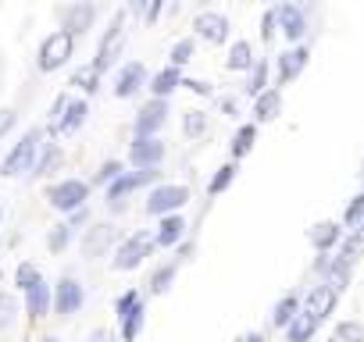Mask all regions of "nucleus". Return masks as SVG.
<instances>
[{
	"mask_svg": "<svg viewBox=\"0 0 364 342\" xmlns=\"http://www.w3.org/2000/svg\"><path fill=\"white\" fill-rule=\"evenodd\" d=\"M40 139H43V132H40V128H29V132L22 136V143H15L11 153L4 157V164H0V175H4V179H18L22 171H33Z\"/></svg>",
	"mask_w": 364,
	"mask_h": 342,
	"instance_id": "f257e3e1",
	"label": "nucleus"
},
{
	"mask_svg": "<svg viewBox=\"0 0 364 342\" xmlns=\"http://www.w3.org/2000/svg\"><path fill=\"white\" fill-rule=\"evenodd\" d=\"M154 246H157V243H154V236H150V232H136V236H129V239L114 250L111 267H114V271H136V267L154 253Z\"/></svg>",
	"mask_w": 364,
	"mask_h": 342,
	"instance_id": "f03ea898",
	"label": "nucleus"
},
{
	"mask_svg": "<svg viewBox=\"0 0 364 342\" xmlns=\"http://www.w3.org/2000/svg\"><path fill=\"white\" fill-rule=\"evenodd\" d=\"M86 197H90V182H82V179H65V182H58V186L47 189V204L54 211H65V214L82 211Z\"/></svg>",
	"mask_w": 364,
	"mask_h": 342,
	"instance_id": "7ed1b4c3",
	"label": "nucleus"
},
{
	"mask_svg": "<svg viewBox=\"0 0 364 342\" xmlns=\"http://www.w3.org/2000/svg\"><path fill=\"white\" fill-rule=\"evenodd\" d=\"M72 47H75V36L72 33H65V29L50 33L43 40V47H40V72H58L72 57Z\"/></svg>",
	"mask_w": 364,
	"mask_h": 342,
	"instance_id": "20e7f679",
	"label": "nucleus"
},
{
	"mask_svg": "<svg viewBox=\"0 0 364 342\" xmlns=\"http://www.w3.org/2000/svg\"><path fill=\"white\" fill-rule=\"evenodd\" d=\"M186 204H190V189H186V186H157V189L150 193V200H146V214L168 218V214H175L178 207H186Z\"/></svg>",
	"mask_w": 364,
	"mask_h": 342,
	"instance_id": "39448f33",
	"label": "nucleus"
},
{
	"mask_svg": "<svg viewBox=\"0 0 364 342\" xmlns=\"http://www.w3.org/2000/svg\"><path fill=\"white\" fill-rule=\"evenodd\" d=\"M122 47H125V15H114V22H111L107 36L100 40V50H97L93 68H97V72H107V68L122 57Z\"/></svg>",
	"mask_w": 364,
	"mask_h": 342,
	"instance_id": "423d86ee",
	"label": "nucleus"
},
{
	"mask_svg": "<svg viewBox=\"0 0 364 342\" xmlns=\"http://www.w3.org/2000/svg\"><path fill=\"white\" fill-rule=\"evenodd\" d=\"M157 179V167H143V171H122V175L107 186V200H111V207H118L129 193H136L139 186H146V182H154Z\"/></svg>",
	"mask_w": 364,
	"mask_h": 342,
	"instance_id": "0eeeda50",
	"label": "nucleus"
},
{
	"mask_svg": "<svg viewBox=\"0 0 364 342\" xmlns=\"http://www.w3.org/2000/svg\"><path fill=\"white\" fill-rule=\"evenodd\" d=\"M129 160L143 171V167H157L164 160V143L157 136H136V143L129 146Z\"/></svg>",
	"mask_w": 364,
	"mask_h": 342,
	"instance_id": "6e6552de",
	"label": "nucleus"
},
{
	"mask_svg": "<svg viewBox=\"0 0 364 342\" xmlns=\"http://www.w3.org/2000/svg\"><path fill=\"white\" fill-rule=\"evenodd\" d=\"M82 303H86L82 285H79L75 278H61L58 289H54V310H58L61 317H72V314H79Z\"/></svg>",
	"mask_w": 364,
	"mask_h": 342,
	"instance_id": "1a4fd4ad",
	"label": "nucleus"
},
{
	"mask_svg": "<svg viewBox=\"0 0 364 342\" xmlns=\"http://www.w3.org/2000/svg\"><path fill=\"white\" fill-rule=\"evenodd\" d=\"M143 86H146V68H143L139 61H129V65L118 72V79H114V96H118V100H129V96H136Z\"/></svg>",
	"mask_w": 364,
	"mask_h": 342,
	"instance_id": "9d476101",
	"label": "nucleus"
},
{
	"mask_svg": "<svg viewBox=\"0 0 364 342\" xmlns=\"http://www.w3.org/2000/svg\"><path fill=\"white\" fill-rule=\"evenodd\" d=\"M193 29H197V36L208 40V43H225V40H229V18L218 15V11H204V15H197Z\"/></svg>",
	"mask_w": 364,
	"mask_h": 342,
	"instance_id": "9b49d317",
	"label": "nucleus"
},
{
	"mask_svg": "<svg viewBox=\"0 0 364 342\" xmlns=\"http://www.w3.org/2000/svg\"><path fill=\"white\" fill-rule=\"evenodd\" d=\"M164 121H168V100H150L136 114V136H157V128H164Z\"/></svg>",
	"mask_w": 364,
	"mask_h": 342,
	"instance_id": "f8f14e48",
	"label": "nucleus"
},
{
	"mask_svg": "<svg viewBox=\"0 0 364 342\" xmlns=\"http://www.w3.org/2000/svg\"><path fill=\"white\" fill-rule=\"evenodd\" d=\"M275 22H279V29H282V36H286L289 43H296V40L307 33V18H304V11H300L296 4L275 8Z\"/></svg>",
	"mask_w": 364,
	"mask_h": 342,
	"instance_id": "ddd939ff",
	"label": "nucleus"
},
{
	"mask_svg": "<svg viewBox=\"0 0 364 342\" xmlns=\"http://www.w3.org/2000/svg\"><path fill=\"white\" fill-rule=\"evenodd\" d=\"M307 47H293V50H286V54H279V86H289L304 68H307Z\"/></svg>",
	"mask_w": 364,
	"mask_h": 342,
	"instance_id": "4468645a",
	"label": "nucleus"
},
{
	"mask_svg": "<svg viewBox=\"0 0 364 342\" xmlns=\"http://www.w3.org/2000/svg\"><path fill=\"white\" fill-rule=\"evenodd\" d=\"M336 299H339V296H336L328 285H314V289H311V296H307V307H304V310H307V314H311V317L321 324V321L332 314Z\"/></svg>",
	"mask_w": 364,
	"mask_h": 342,
	"instance_id": "2eb2a0df",
	"label": "nucleus"
},
{
	"mask_svg": "<svg viewBox=\"0 0 364 342\" xmlns=\"http://www.w3.org/2000/svg\"><path fill=\"white\" fill-rule=\"evenodd\" d=\"M93 4H86V0H82V4H72L68 11H65V33H72V36H82L90 26H93Z\"/></svg>",
	"mask_w": 364,
	"mask_h": 342,
	"instance_id": "dca6fc26",
	"label": "nucleus"
},
{
	"mask_svg": "<svg viewBox=\"0 0 364 342\" xmlns=\"http://www.w3.org/2000/svg\"><path fill=\"white\" fill-rule=\"evenodd\" d=\"M178 86H182V72H178V68H171V65H168V68H161V72L150 79V93H154V100H168Z\"/></svg>",
	"mask_w": 364,
	"mask_h": 342,
	"instance_id": "f3484780",
	"label": "nucleus"
},
{
	"mask_svg": "<svg viewBox=\"0 0 364 342\" xmlns=\"http://www.w3.org/2000/svg\"><path fill=\"white\" fill-rule=\"evenodd\" d=\"M26 310H29L33 321H40V317L50 314V285H47V282H40V285H33V289L26 292Z\"/></svg>",
	"mask_w": 364,
	"mask_h": 342,
	"instance_id": "a211bd4d",
	"label": "nucleus"
},
{
	"mask_svg": "<svg viewBox=\"0 0 364 342\" xmlns=\"http://www.w3.org/2000/svg\"><path fill=\"white\" fill-rule=\"evenodd\" d=\"M182 236H186V221H182L178 214H168V218H161L154 243H157V246H175Z\"/></svg>",
	"mask_w": 364,
	"mask_h": 342,
	"instance_id": "6ab92c4d",
	"label": "nucleus"
},
{
	"mask_svg": "<svg viewBox=\"0 0 364 342\" xmlns=\"http://www.w3.org/2000/svg\"><path fill=\"white\" fill-rule=\"evenodd\" d=\"M279 114H282V93L279 89H264L257 96V104H254V118L257 121H275Z\"/></svg>",
	"mask_w": 364,
	"mask_h": 342,
	"instance_id": "aec40b11",
	"label": "nucleus"
},
{
	"mask_svg": "<svg viewBox=\"0 0 364 342\" xmlns=\"http://www.w3.org/2000/svg\"><path fill=\"white\" fill-rule=\"evenodd\" d=\"M86 114H90L86 100H72V96H68V107H65V114H61V121H58V132H61V136H72V132L86 121Z\"/></svg>",
	"mask_w": 364,
	"mask_h": 342,
	"instance_id": "412c9836",
	"label": "nucleus"
},
{
	"mask_svg": "<svg viewBox=\"0 0 364 342\" xmlns=\"http://www.w3.org/2000/svg\"><path fill=\"white\" fill-rule=\"evenodd\" d=\"M314 331H318V321H314L307 310H300V314L286 324V338H289V342H307Z\"/></svg>",
	"mask_w": 364,
	"mask_h": 342,
	"instance_id": "4be33fe9",
	"label": "nucleus"
},
{
	"mask_svg": "<svg viewBox=\"0 0 364 342\" xmlns=\"http://www.w3.org/2000/svg\"><path fill=\"white\" fill-rule=\"evenodd\" d=\"M339 236H343V228H339L336 221H318V225L307 232V239H311L318 250H328V246H336V243H339Z\"/></svg>",
	"mask_w": 364,
	"mask_h": 342,
	"instance_id": "5701e85b",
	"label": "nucleus"
},
{
	"mask_svg": "<svg viewBox=\"0 0 364 342\" xmlns=\"http://www.w3.org/2000/svg\"><path fill=\"white\" fill-rule=\"evenodd\" d=\"M111 239H114V228H111V225H97V228H90V236H86V243H82L86 257H100V253L111 246Z\"/></svg>",
	"mask_w": 364,
	"mask_h": 342,
	"instance_id": "b1692460",
	"label": "nucleus"
},
{
	"mask_svg": "<svg viewBox=\"0 0 364 342\" xmlns=\"http://www.w3.org/2000/svg\"><path fill=\"white\" fill-rule=\"evenodd\" d=\"M225 68H229V72H250V68H254V50H250V43H247V40L232 43Z\"/></svg>",
	"mask_w": 364,
	"mask_h": 342,
	"instance_id": "393cba45",
	"label": "nucleus"
},
{
	"mask_svg": "<svg viewBox=\"0 0 364 342\" xmlns=\"http://www.w3.org/2000/svg\"><path fill=\"white\" fill-rule=\"evenodd\" d=\"M325 285L339 296V292L350 285V264H346V260H332V264H325Z\"/></svg>",
	"mask_w": 364,
	"mask_h": 342,
	"instance_id": "a878e982",
	"label": "nucleus"
},
{
	"mask_svg": "<svg viewBox=\"0 0 364 342\" xmlns=\"http://www.w3.org/2000/svg\"><path fill=\"white\" fill-rule=\"evenodd\" d=\"M296 314H300V299H296L293 292H286V296L275 303V310H272V324H275V328H286Z\"/></svg>",
	"mask_w": 364,
	"mask_h": 342,
	"instance_id": "bb28decb",
	"label": "nucleus"
},
{
	"mask_svg": "<svg viewBox=\"0 0 364 342\" xmlns=\"http://www.w3.org/2000/svg\"><path fill=\"white\" fill-rule=\"evenodd\" d=\"M58 164H61V146L58 143H43V153L33 164V175H50V171H58Z\"/></svg>",
	"mask_w": 364,
	"mask_h": 342,
	"instance_id": "cd10ccee",
	"label": "nucleus"
},
{
	"mask_svg": "<svg viewBox=\"0 0 364 342\" xmlns=\"http://www.w3.org/2000/svg\"><path fill=\"white\" fill-rule=\"evenodd\" d=\"M143 317H146L143 303H136V307L122 317V338H125V342H136V335H139V328H143Z\"/></svg>",
	"mask_w": 364,
	"mask_h": 342,
	"instance_id": "c85d7f7f",
	"label": "nucleus"
},
{
	"mask_svg": "<svg viewBox=\"0 0 364 342\" xmlns=\"http://www.w3.org/2000/svg\"><path fill=\"white\" fill-rule=\"evenodd\" d=\"M254 139H257V125H240V132H236V139H232V157H236V160L247 157V153L254 150Z\"/></svg>",
	"mask_w": 364,
	"mask_h": 342,
	"instance_id": "c756f323",
	"label": "nucleus"
},
{
	"mask_svg": "<svg viewBox=\"0 0 364 342\" xmlns=\"http://www.w3.org/2000/svg\"><path fill=\"white\" fill-rule=\"evenodd\" d=\"M232 179H236V164H222V167L215 171V179L208 182V193H211V197H222V193L232 186Z\"/></svg>",
	"mask_w": 364,
	"mask_h": 342,
	"instance_id": "7c9ffc66",
	"label": "nucleus"
},
{
	"mask_svg": "<svg viewBox=\"0 0 364 342\" xmlns=\"http://www.w3.org/2000/svg\"><path fill=\"white\" fill-rule=\"evenodd\" d=\"M72 86H79L82 93H97L100 89V72L93 65H82L75 75H72Z\"/></svg>",
	"mask_w": 364,
	"mask_h": 342,
	"instance_id": "2f4dec72",
	"label": "nucleus"
},
{
	"mask_svg": "<svg viewBox=\"0 0 364 342\" xmlns=\"http://www.w3.org/2000/svg\"><path fill=\"white\" fill-rule=\"evenodd\" d=\"M182 132H186L190 139H200L208 132V114L204 111H186V118H182Z\"/></svg>",
	"mask_w": 364,
	"mask_h": 342,
	"instance_id": "473e14b6",
	"label": "nucleus"
},
{
	"mask_svg": "<svg viewBox=\"0 0 364 342\" xmlns=\"http://www.w3.org/2000/svg\"><path fill=\"white\" fill-rule=\"evenodd\" d=\"M264 86H268V61H254V68H250V82H247V93H250V96H261Z\"/></svg>",
	"mask_w": 364,
	"mask_h": 342,
	"instance_id": "72a5a7b5",
	"label": "nucleus"
},
{
	"mask_svg": "<svg viewBox=\"0 0 364 342\" xmlns=\"http://www.w3.org/2000/svg\"><path fill=\"white\" fill-rule=\"evenodd\" d=\"M15 282H18V289H22V292H29L33 285H40V282H43V275H40V267H36V264H18Z\"/></svg>",
	"mask_w": 364,
	"mask_h": 342,
	"instance_id": "f704fd0d",
	"label": "nucleus"
},
{
	"mask_svg": "<svg viewBox=\"0 0 364 342\" xmlns=\"http://www.w3.org/2000/svg\"><path fill=\"white\" fill-rule=\"evenodd\" d=\"M171 278H175V264L157 267V271H154V278H150V292H154V296L168 292V289H171Z\"/></svg>",
	"mask_w": 364,
	"mask_h": 342,
	"instance_id": "c9c22d12",
	"label": "nucleus"
},
{
	"mask_svg": "<svg viewBox=\"0 0 364 342\" xmlns=\"http://www.w3.org/2000/svg\"><path fill=\"white\" fill-rule=\"evenodd\" d=\"M171 68H182V65H190L193 61V40H178L175 47H171Z\"/></svg>",
	"mask_w": 364,
	"mask_h": 342,
	"instance_id": "e433bc0d",
	"label": "nucleus"
},
{
	"mask_svg": "<svg viewBox=\"0 0 364 342\" xmlns=\"http://www.w3.org/2000/svg\"><path fill=\"white\" fill-rule=\"evenodd\" d=\"M68 239H72V225H54V228H50V236H47L50 253H61V250L68 246Z\"/></svg>",
	"mask_w": 364,
	"mask_h": 342,
	"instance_id": "4c0bfd02",
	"label": "nucleus"
},
{
	"mask_svg": "<svg viewBox=\"0 0 364 342\" xmlns=\"http://www.w3.org/2000/svg\"><path fill=\"white\" fill-rule=\"evenodd\" d=\"M18 314V299L11 292H0V328H8Z\"/></svg>",
	"mask_w": 364,
	"mask_h": 342,
	"instance_id": "58836bf2",
	"label": "nucleus"
},
{
	"mask_svg": "<svg viewBox=\"0 0 364 342\" xmlns=\"http://www.w3.org/2000/svg\"><path fill=\"white\" fill-rule=\"evenodd\" d=\"M364 342V328L357 324V321H343L339 328H336V342Z\"/></svg>",
	"mask_w": 364,
	"mask_h": 342,
	"instance_id": "ea45409f",
	"label": "nucleus"
},
{
	"mask_svg": "<svg viewBox=\"0 0 364 342\" xmlns=\"http://www.w3.org/2000/svg\"><path fill=\"white\" fill-rule=\"evenodd\" d=\"M360 218H364V193H360V197H353V200L346 204V211H343V225H346V228H353Z\"/></svg>",
	"mask_w": 364,
	"mask_h": 342,
	"instance_id": "a19ab883",
	"label": "nucleus"
},
{
	"mask_svg": "<svg viewBox=\"0 0 364 342\" xmlns=\"http://www.w3.org/2000/svg\"><path fill=\"white\" fill-rule=\"evenodd\" d=\"M136 303H143V296H139L136 289L122 292V296H118V303H114V310H118V321H122V317H125V314H129V310H132Z\"/></svg>",
	"mask_w": 364,
	"mask_h": 342,
	"instance_id": "79ce46f5",
	"label": "nucleus"
},
{
	"mask_svg": "<svg viewBox=\"0 0 364 342\" xmlns=\"http://www.w3.org/2000/svg\"><path fill=\"white\" fill-rule=\"evenodd\" d=\"M118 175H122V164H118V160H107V164L97 171V182H107V186H111Z\"/></svg>",
	"mask_w": 364,
	"mask_h": 342,
	"instance_id": "37998d69",
	"label": "nucleus"
},
{
	"mask_svg": "<svg viewBox=\"0 0 364 342\" xmlns=\"http://www.w3.org/2000/svg\"><path fill=\"white\" fill-rule=\"evenodd\" d=\"M65 107H68V96H58V100H54V111H50V132H58V121H61Z\"/></svg>",
	"mask_w": 364,
	"mask_h": 342,
	"instance_id": "c03bdc74",
	"label": "nucleus"
},
{
	"mask_svg": "<svg viewBox=\"0 0 364 342\" xmlns=\"http://www.w3.org/2000/svg\"><path fill=\"white\" fill-rule=\"evenodd\" d=\"M15 118H18V114H15L11 107H4V111H0V136H8V132L15 128Z\"/></svg>",
	"mask_w": 364,
	"mask_h": 342,
	"instance_id": "a18cd8bd",
	"label": "nucleus"
},
{
	"mask_svg": "<svg viewBox=\"0 0 364 342\" xmlns=\"http://www.w3.org/2000/svg\"><path fill=\"white\" fill-rule=\"evenodd\" d=\"M275 26H279V22H275V11H264V18H261V36L272 40V36H275Z\"/></svg>",
	"mask_w": 364,
	"mask_h": 342,
	"instance_id": "49530a36",
	"label": "nucleus"
},
{
	"mask_svg": "<svg viewBox=\"0 0 364 342\" xmlns=\"http://www.w3.org/2000/svg\"><path fill=\"white\" fill-rule=\"evenodd\" d=\"M182 86L193 89L197 96H211V86H208V82H200V79H182Z\"/></svg>",
	"mask_w": 364,
	"mask_h": 342,
	"instance_id": "de8ad7c7",
	"label": "nucleus"
},
{
	"mask_svg": "<svg viewBox=\"0 0 364 342\" xmlns=\"http://www.w3.org/2000/svg\"><path fill=\"white\" fill-rule=\"evenodd\" d=\"M161 8H164V0H150V8H146L143 18H146V22H157V18H161Z\"/></svg>",
	"mask_w": 364,
	"mask_h": 342,
	"instance_id": "09e8293b",
	"label": "nucleus"
},
{
	"mask_svg": "<svg viewBox=\"0 0 364 342\" xmlns=\"http://www.w3.org/2000/svg\"><path fill=\"white\" fill-rule=\"evenodd\" d=\"M350 243H353V246H364V218L353 225V236H350Z\"/></svg>",
	"mask_w": 364,
	"mask_h": 342,
	"instance_id": "8fccbe9b",
	"label": "nucleus"
},
{
	"mask_svg": "<svg viewBox=\"0 0 364 342\" xmlns=\"http://www.w3.org/2000/svg\"><path fill=\"white\" fill-rule=\"evenodd\" d=\"M129 8H132L136 15H146V8H150V0H129Z\"/></svg>",
	"mask_w": 364,
	"mask_h": 342,
	"instance_id": "3c124183",
	"label": "nucleus"
},
{
	"mask_svg": "<svg viewBox=\"0 0 364 342\" xmlns=\"http://www.w3.org/2000/svg\"><path fill=\"white\" fill-rule=\"evenodd\" d=\"M240 342H264V338H261V335H243Z\"/></svg>",
	"mask_w": 364,
	"mask_h": 342,
	"instance_id": "603ef678",
	"label": "nucleus"
},
{
	"mask_svg": "<svg viewBox=\"0 0 364 342\" xmlns=\"http://www.w3.org/2000/svg\"><path fill=\"white\" fill-rule=\"evenodd\" d=\"M104 338H107V335H104V331H97V335H93L90 342H104Z\"/></svg>",
	"mask_w": 364,
	"mask_h": 342,
	"instance_id": "864d4df0",
	"label": "nucleus"
},
{
	"mask_svg": "<svg viewBox=\"0 0 364 342\" xmlns=\"http://www.w3.org/2000/svg\"><path fill=\"white\" fill-rule=\"evenodd\" d=\"M43 342H61V338H54V335H47V338H43Z\"/></svg>",
	"mask_w": 364,
	"mask_h": 342,
	"instance_id": "5fc2aeb1",
	"label": "nucleus"
},
{
	"mask_svg": "<svg viewBox=\"0 0 364 342\" xmlns=\"http://www.w3.org/2000/svg\"><path fill=\"white\" fill-rule=\"evenodd\" d=\"M197 4H211V0H197Z\"/></svg>",
	"mask_w": 364,
	"mask_h": 342,
	"instance_id": "6e6d98bb",
	"label": "nucleus"
}]
</instances>
